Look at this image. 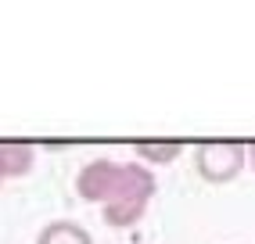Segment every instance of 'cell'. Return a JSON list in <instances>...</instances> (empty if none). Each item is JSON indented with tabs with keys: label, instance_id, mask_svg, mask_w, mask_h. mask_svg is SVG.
Returning a JSON list of instances; mask_svg holds the SVG:
<instances>
[{
	"label": "cell",
	"instance_id": "obj_6",
	"mask_svg": "<svg viewBox=\"0 0 255 244\" xmlns=\"http://www.w3.org/2000/svg\"><path fill=\"white\" fill-rule=\"evenodd\" d=\"M183 154V144L180 140H162V144H137V162H147V165H169V162H176Z\"/></svg>",
	"mask_w": 255,
	"mask_h": 244
},
{
	"label": "cell",
	"instance_id": "obj_8",
	"mask_svg": "<svg viewBox=\"0 0 255 244\" xmlns=\"http://www.w3.org/2000/svg\"><path fill=\"white\" fill-rule=\"evenodd\" d=\"M0 183H4V176H0Z\"/></svg>",
	"mask_w": 255,
	"mask_h": 244
},
{
	"label": "cell",
	"instance_id": "obj_3",
	"mask_svg": "<svg viewBox=\"0 0 255 244\" xmlns=\"http://www.w3.org/2000/svg\"><path fill=\"white\" fill-rule=\"evenodd\" d=\"M151 205V194H126V198H112L101 205V219H105L108 226H119V230H126V226H133Z\"/></svg>",
	"mask_w": 255,
	"mask_h": 244
},
{
	"label": "cell",
	"instance_id": "obj_2",
	"mask_svg": "<svg viewBox=\"0 0 255 244\" xmlns=\"http://www.w3.org/2000/svg\"><path fill=\"white\" fill-rule=\"evenodd\" d=\"M119 176H123V162H112V158H94L90 165L79 169L76 176V190L83 201H97L105 205L115 190H119Z\"/></svg>",
	"mask_w": 255,
	"mask_h": 244
},
{
	"label": "cell",
	"instance_id": "obj_5",
	"mask_svg": "<svg viewBox=\"0 0 255 244\" xmlns=\"http://www.w3.org/2000/svg\"><path fill=\"white\" fill-rule=\"evenodd\" d=\"M36 162V151L29 144H0V176L4 180H18L32 169Z\"/></svg>",
	"mask_w": 255,
	"mask_h": 244
},
{
	"label": "cell",
	"instance_id": "obj_7",
	"mask_svg": "<svg viewBox=\"0 0 255 244\" xmlns=\"http://www.w3.org/2000/svg\"><path fill=\"white\" fill-rule=\"evenodd\" d=\"M245 162L255 169V144H245Z\"/></svg>",
	"mask_w": 255,
	"mask_h": 244
},
{
	"label": "cell",
	"instance_id": "obj_1",
	"mask_svg": "<svg viewBox=\"0 0 255 244\" xmlns=\"http://www.w3.org/2000/svg\"><path fill=\"white\" fill-rule=\"evenodd\" d=\"M245 144L241 140H205L194 147V169L205 183H230L245 169Z\"/></svg>",
	"mask_w": 255,
	"mask_h": 244
},
{
	"label": "cell",
	"instance_id": "obj_4",
	"mask_svg": "<svg viewBox=\"0 0 255 244\" xmlns=\"http://www.w3.org/2000/svg\"><path fill=\"white\" fill-rule=\"evenodd\" d=\"M36 244H94V237L76 219H54L36 234Z\"/></svg>",
	"mask_w": 255,
	"mask_h": 244
}]
</instances>
